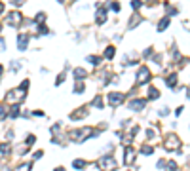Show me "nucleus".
<instances>
[{
	"label": "nucleus",
	"instance_id": "obj_1",
	"mask_svg": "<svg viewBox=\"0 0 190 171\" xmlns=\"http://www.w3.org/2000/svg\"><path fill=\"white\" fill-rule=\"evenodd\" d=\"M97 167H101L103 171H114V169H116V160H114V156L106 154V156L99 158V162H97Z\"/></svg>",
	"mask_w": 190,
	"mask_h": 171
},
{
	"label": "nucleus",
	"instance_id": "obj_2",
	"mask_svg": "<svg viewBox=\"0 0 190 171\" xmlns=\"http://www.w3.org/2000/svg\"><path fill=\"white\" fill-rule=\"evenodd\" d=\"M91 135H95V131H91L89 127H86V129H74V131H70V137H72L74 141H82L84 137H91Z\"/></svg>",
	"mask_w": 190,
	"mask_h": 171
},
{
	"label": "nucleus",
	"instance_id": "obj_3",
	"mask_svg": "<svg viewBox=\"0 0 190 171\" xmlns=\"http://www.w3.org/2000/svg\"><path fill=\"white\" fill-rule=\"evenodd\" d=\"M25 99V91L21 90V87H19V90H12L6 95V101L8 103H19V101H23Z\"/></svg>",
	"mask_w": 190,
	"mask_h": 171
},
{
	"label": "nucleus",
	"instance_id": "obj_4",
	"mask_svg": "<svg viewBox=\"0 0 190 171\" xmlns=\"http://www.w3.org/2000/svg\"><path fill=\"white\" fill-rule=\"evenodd\" d=\"M148 80H150V70L146 67H141L139 72H137V84H145Z\"/></svg>",
	"mask_w": 190,
	"mask_h": 171
},
{
	"label": "nucleus",
	"instance_id": "obj_5",
	"mask_svg": "<svg viewBox=\"0 0 190 171\" xmlns=\"http://www.w3.org/2000/svg\"><path fill=\"white\" fill-rule=\"evenodd\" d=\"M126 99V95L124 93H109V103L112 107H118V105H122Z\"/></svg>",
	"mask_w": 190,
	"mask_h": 171
},
{
	"label": "nucleus",
	"instance_id": "obj_6",
	"mask_svg": "<svg viewBox=\"0 0 190 171\" xmlns=\"http://www.w3.org/2000/svg\"><path fill=\"white\" fill-rule=\"evenodd\" d=\"M163 147H166L167 150H173V148H179L181 147V141L175 137V135H169L167 139H166V143H163Z\"/></svg>",
	"mask_w": 190,
	"mask_h": 171
},
{
	"label": "nucleus",
	"instance_id": "obj_7",
	"mask_svg": "<svg viewBox=\"0 0 190 171\" xmlns=\"http://www.w3.org/2000/svg\"><path fill=\"white\" fill-rule=\"evenodd\" d=\"M21 23V15H19L17 12H12L8 13V25H12V27H15V25Z\"/></svg>",
	"mask_w": 190,
	"mask_h": 171
},
{
	"label": "nucleus",
	"instance_id": "obj_8",
	"mask_svg": "<svg viewBox=\"0 0 190 171\" xmlns=\"http://www.w3.org/2000/svg\"><path fill=\"white\" fill-rule=\"evenodd\" d=\"M145 107H146V101L145 99H133L129 103V108H133V110H143Z\"/></svg>",
	"mask_w": 190,
	"mask_h": 171
},
{
	"label": "nucleus",
	"instance_id": "obj_9",
	"mask_svg": "<svg viewBox=\"0 0 190 171\" xmlns=\"http://www.w3.org/2000/svg\"><path fill=\"white\" fill-rule=\"evenodd\" d=\"M27 44H29V34H19L17 36V48L19 50H27Z\"/></svg>",
	"mask_w": 190,
	"mask_h": 171
},
{
	"label": "nucleus",
	"instance_id": "obj_10",
	"mask_svg": "<svg viewBox=\"0 0 190 171\" xmlns=\"http://www.w3.org/2000/svg\"><path fill=\"white\" fill-rule=\"evenodd\" d=\"M124 160H126V164H131L133 160H135V152H133V148H131V147H127V148H126V158H124Z\"/></svg>",
	"mask_w": 190,
	"mask_h": 171
},
{
	"label": "nucleus",
	"instance_id": "obj_11",
	"mask_svg": "<svg viewBox=\"0 0 190 171\" xmlns=\"http://www.w3.org/2000/svg\"><path fill=\"white\" fill-rule=\"evenodd\" d=\"M95 21L97 23H99V25H103V23H105L106 21V12H105V10H99V12H97V19H95Z\"/></svg>",
	"mask_w": 190,
	"mask_h": 171
},
{
	"label": "nucleus",
	"instance_id": "obj_12",
	"mask_svg": "<svg viewBox=\"0 0 190 171\" xmlns=\"http://www.w3.org/2000/svg\"><path fill=\"white\" fill-rule=\"evenodd\" d=\"M84 76H86V70H84V69H74V78H76V82H82V80H84Z\"/></svg>",
	"mask_w": 190,
	"mask_h": 171
},
{
	"label": "nucleus",
	"instance_id": "obj_13",
	"mask_svg": "<svg viewBox=\"0 0 190 171\" xmlns=\"http://www.w3.org/2000/svg\"><path fill=\"white\" fill-rule=\"evenodd\" d=\"M166 84H167L169 87H175V86H177V76H175V74L167 76V78H166Z\"/></svg>",
	"mask_w": 190,
	"mask_h": 171
},
{
	"label": "nucleus",
	"instance_id": "obj_14",
	"mask_svg": "<svg viewBox=\"0 0 190 171\" xmlns=\"http://www.w3.org/2000/svg\"><path fill=\"white\" fill-rule=\"evenodd\" d=\"M86 165H88V164H86V160H74V162H72V167L74 169H84Z\"/></svg>",
	"mask_w": 190,
	"mask_h": 171
},
{
	"label": "nucleus",
	"instance_id": "obj_15",
	"mask_svg": "<svg viewBox=\"0 0 190 171\" xmlns=\"http://www.w3.org/2000/svg\"><path fill=\"white\" fill-rule=\"evenodd\" d=\"M141 21H143V17H141V15H133V21L129 23V29H135Z\"/></svg>",
	"mask_w": 190,
	"mask_h": 171
},
{
	"label": "nucleus",
	"instance_id": "obj_16",
	"mask_svg": "<svg viewBox=\"0 0 190 171\" xmlns=\"http://www.w3.org/2000/svg\"><path fill=\"white\" fill-rule=\"evenodd\" d=\"M148 97H150V99H158V97H160V93H158L156 87H150V90H148Z\"/></svg>",
	"mask_w": 190,
	"mask_h": 171
},
{
	"label": "nucleus",
	"instance_id": "obj_17",
	"mask_svg": "<svg viewBox=\"0 0 190 171\" xmlns=\"http://www.w3.org/2000/svg\"><path fill=\"white\" fill-rule=\"evenodd\" d=\"M167 25H169V17H163V19H162V21H160V23H158V30H163V29H166V27H167Z\"/></svg>",
	"mask_w": 190,
	"mask_h": 171
},
{
	"label": "nucleus",
	"instance_id": "obj_18",
	"mask_svg": "<svg viewBox=\"0 0 190 171\" xmlns=\"http://www.w3.org/2000/svg\"><path fill=\"white\" fill-rule=\"evenodd\" d=\"M8 152H10V144H8V143H2V144H0V154H2V156H6Z\"/></svg>",
	"mask_w": 190,
	"mask_h": 171
},
{
	"label": "nucleus",
	"instance_id": "obj_19",
	"mask_svg": "<svg viewBox=\"0 0 190 171\" xmlns=\"http://www.w3.org/2000/svg\"><path fill=\"white\" fill-rule=\"evenodd\" d=\"M86 114H88V112H86L84 108H82V110H78V112H74V114H70V118H72V120H78V118H82V116H86Z\"/></svg>",
	"mask_w": 190,
	"mask_h": 171
},
{
	"label": "nucleus",
	"instance_id": "obj_20",
	"mask_svg": "<svg viewBox=\"0 0 190 171\" xmlns=\"http://www.w3.org/2000/svg\"><path fill=\"white\" fill-rule=\"evenodd\" d=\"M88 61H89L91 65H99V63H101V57H97V55H89V57H88Z\"/></svg>",
	"mask_w": 190,
	"mask_h": 171
},
{
	"label": "nucleus",
	"instance_id": "obj_21",
	"mask_svg": "<svg viewBox=\"0 0 190 171\" xmlns=\"http://www.w3.org/2000/svg\"><path fill=\"white\" fill-rule=\"evenodd\" d=\"M105 57H106V59H112V57H114V48H112V46H109V48H106Z\"/></svg>",
	"mask_w": 190,
	"mask_h": 171
},
{
	"label": "nucleus",
	"instance_id": "obj_22",
	"mask_svg": "<svg viewBox=\"0 0 190 171\" xmlns=\"http://www.w3.org/2000/svg\"><path fill=\"white\" fill-rule=\"evenodd\" d=\"M91 105H93V107H97V108H101V107H103V99H101V97H99V95H97V97H95V99H93V101H91Z\"/></svg>",
	"mask_w": 190,
	"mask_h": 171
},
{
	"label": "nucleus",
	"instance_id": "obj_23",
	"mask_svg": "<svg viewBox=\"0 0 190 171\" xmlns=\"http://www.w3.org/2000/svg\"><path fill=\"white\" fill-rule=\"evenodd\" d=\"M141 152H143V154H145V156H150V154H152V147H148V144H146V147H145V144H143V148H141Z\"/></svg>",
	"mask_w": 190,
	"mask_h": 171
},
{
	"label": "nucleus",
	"instance_id": "obj_24",
	"mask_svg": "<svg viewBox=\"0 0 190 171\" xmlns=\"http://www.w3.org/2000/svg\"><path fill=\"white\" fill-rule=\"evenodd\" d=\"M34 21H36V23H40V25H42V23L46 21V13H44V12H42V13H38V15H36V17H34Z\"/></svg>",
	"mask_w": 190,
	"mask_h": 171
},
{
	"label": "nucleus",
	"instance_id": "obj_25",
	"mask_svg": "<svg viewBox=\"0 0 190 171\" xmlns=\"http://www.w3.org/2000/svg\"><path fill=\"white\" fill-rule=\"evenodd\" d=\"M6 116H8V108L0 105V120H4V118H6Z\"/></svg>",
	"mask_w": 190,
	"mask_h": 171
},
{
	"label": "nucleus",
	"instance_id": "obj_26",
	"mask_svg": "<svg viewBox=\"0 0 190 171\" xmlns=\"http://www.w3.org/2000/svg\"><path fill=\"white\" fill-rule=\"evenodd\" d=\"M166 165H167L166 171H177V164H175V162H167Z\"/></svg>",
	"mask_w": 190,
	"mask_h": 171
},
{
	"label": "nucleus",
	"instance_id": "obj_27",
	"mask_svg": "<svg viewBox=\"0 0 190 171\" xmlns=\"http://www.w3.org/2000/svg\"><path fill=\"white\" fill-rule=\"evenodd\" d=\"M10 116H12V118H17V116H19V107H13L12 110H10Z\"/></svg>",
	"mask_w": 190,
	"mask_h": 171
},
{
	"label": "nucleus",
	"instance_id": "obj_28",
	"mask_svg": "<svg viewBox=\"0 0 190 171\" xmlns=\"http://www.w3.org/2000/svg\"><path fill=\"white\" fill-rule=\"evenodd\" d=\"M84 91V84H82V82H78V84L74 86V93H82Z\"/></svg>",
	"mask_w": 190,
	"mask_h": 171
},
{
	"label": "nucleus",
	"instance_id": "obj_29",
	"mask_svg": "<svg viewBox=\"0 0 190 171\" xmlns=\"http://www.w3.org/2000/svg\"><path fill=\"white\" fill-rule=\"evenodd\" d=\"M29 169H30V164H21L17 167V171H29Z\"/></svg>",
	"mask_w": 190,
	"mask_h": 171
},
{
	"label": "nucleus",
	"instance_id": "obj_30",
	"mask_svg": "<svg viewBox=\"0 0 190 171\" xmlns=\"http://www.w3.org/2000/svg\"><path fill=\"white\" fill-rule=\"evenodd\" d=\"M21 67V61H12V70H19Z\"/></svg>",
	"mask_w": 190,
	"mask_h": 171
},
{
	"label": "nucleus",
	"instance_id": "obj_31",
	"mask_svg": "<svg viewBox=\"0 0 190 171\" xmlns=\"http://www.w3.org/2000/svg\"><path fill=\"white\" fill-rule=\"evenodd\" d=\"M34 141H36V137H34V135H29L27 137V144H29V147H30V144H34Z\"/></svg>",
	"mask_w": 190,
	"mask_h": 171
},
{
	"label": "nucleus",
	"instance_id": "obj_32",
	"mask_svg": "<svg viewBox=\"0 0 190 171\" xmlns=\"http://www.w3.org/2000/svg\"><path fill=\"white\" fill-rule=\"evenodd\" d=\"M131 6L135 8V10H139V8L143 6V2H139V0H135V2H131Z\"/></svg>",
	"mask_w": 190,
	"mask_h": 171
},
{
	"label": "nucleus",
	"instance_id": "obj_33",
	"mask_svg": "<svg viewBox=\"0 0 190 171\" xmlns=\"http://www.w3.org/2000/svg\"><path fill=\"white\" fill-rule=\"evenodd\" d=\"M167 114H169V108H167V107H163L162 110H160V116H167Z\"/></svg>",
	"mask_w": 190,
	"mask_h": 171
},
{
	"label": "nucleus",
	"instance_id": "obj_34",
	"mask_svg": "<svg viewBox=\"0 0 190 171\" xmlns=\"http://www.w3.org/2000/svg\"><path fill=\"white\" fill-rule=\"evenodd\" d=\"M110 8L114 10V12H120V4H114V2H112V4H110Z\"/></svg>",
	"mask_w": 190,
	"mask_h": 171
},
{
	"label": "nucleus",
	"instance_id": "obj_35",
	"mask_svg": "<svg viewBox=\"0 0 190 171\" xmlns=\"http://www.w3.org/2000/svg\"><path fill=\"white\" fill-rule=\"evenodd\" d=\"M40 34H48V29H46L44 25H40Z\"/></svg>",
	"mask_w": 190,
	"mask_h": 171
},
{
	"label": "nucleus",
	"instance_id": "obj_36",
	"mask_svg": "<svg viewBox=\"0 0 190 171\" xmlns=\"http://www.w3.org/2000/svg\"><path fill=\"white\" fill-rule=\"evenodd\" d=\"M42 154H44V152H42V150H38V152H34V160H38V158H42Z\"/></svg>",
	"mask_w": 190,
	"mask_h": 171
},
{
	"label": "nucleus",
	"instance_id": "obj_37",
	"mask_svg": "<svg viewBox=\"0 0 190 171\" xmlns=\"http://www.w3.org/2000/svg\"><path fill=\"white\" fill-rule=\"evenodd\" d=\"M146 135L152 139V137H154V129H148V131H146Z\"/></svg>",
	"mask_w": 190,
	"mask_h": 171
},
{
	"label": "nucleus",
	"instance_id": "obj_38",
	"mask_svg": "<svg viewBox=\"0 0 190 171\" xmlns=\"http://www.w3.org/2000/svg\"><path fill=\"white\" fill-rule=\"evenodd\" d=\"M0 50H4V38H0Z\"/></svg>",
	"mask_w": 190,
	"mask_h": 171
},
{
	"label": "nucleus",
	"instance_id": "obj_39",
	"mask_svg": "<svg viewBox=\"0 0 190 171\" xmlns=\"http://www.w3.org/2000/svg\"><path fill=\"white\" fill-rule=\"evenodd\" d=\"M2 12H4V4L0 2V13H2Z\"/></svg>",
	"mask_w": 190,
	"mask_h": 171
},
{
	"label": "nucleus",
	"instance_id": "obj_40",
	"mask_svg": "<svg viewBox=\"0 0 190 171\" xmlns=\"http://www.w3.org/2000/svg\"><path fill=\"white\" fill-rule=\"evenodd\" d=\"M2 72H4V67H2V65H0V74H2Z\"/></svg>",
	"mask_w": 190,
	"mask_h": 171
},
{
	"label": "nucleus",
	"instance_id": "obj_41",
	"mask_svg": "<svg viewBox=\"0 0 190 171\" xmlns=\"http://www.w3.org/2000/svg\"><path fill=\"white\" fill-rule=\"evenodd\" d=\"M186 97H188V99H190V87H188V93H186Z\"/></svg>",
	"mask_w": 190,
	"mask_h": 171
},
{
	"label": "nucleus",
	"instance_id": "obj_42",
	"mask_svg": "<svg viewBox=\"0 0 190 171\" xmlns=\"http://www.w3.org/2000/svg\"><path fill=\"white\" fill-rule=\"evenodd\" d=\"M55 171H65V169H63V167H57V169H55Z\"/></svg>",
	"mask_w": 190,
	"mask_h": 171
},
{
	"label": "nucleus",
	"instance_id": "obj_43",
	"mask_svg": "<svg viewBox=\"0 0 190 171\" xmlns=\"http://www.w3.org/2000/svg\"><path fill=\"white\" fill-rule=\"evenodd\" d=\"M0 30H2V23H0Z\"/></svg>",
	"mask_w": 190,
	"mask_h": 171
}]
</instances>
